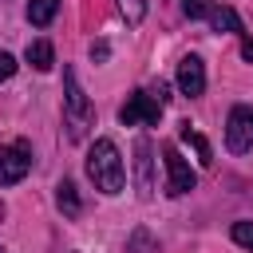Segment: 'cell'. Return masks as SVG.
I'll use <instances>...</instances> for the list:
<instances>
[{
	"mask_svg": "<svg viewBox=\"0 0 253 253\" xmlns=\"http://www.w3.org/2000/svg\"><path fill=\"white\" fill-rule=\"evenodd\" d=\"M107 55H111V47H107L103 40H99V43H91V59H95V63H103Z\"/></svg>",
	"mask_w": 253,
	"mask_h": 253,
	"instance_id": "obj_19",
	"label": "cell"
},
{
	"mask_svg": "<svg viewBox=\"0 0 253 253\" xmlns=\"http://www.w3.org/2000/svg\"><path fill=\"white\" fill-rule=\"evenodd\" d=\"M91 123H95V107H91L87 91L79 87L75 67H63V126H67V138L83 142Z\"/></svg>",
	"mask_w": 253,
	"mask_h": 253,
	"instance_id": "obj_1",
	"label": "cell"
},
{
	"mask_svg": "<svg viewBox=\"0 0 253 253\" xmlns=\"http://www.w3.org/2000/svg\"><path fill=\"white\" fill-rule=\"evenodd\" d=\"M87 178H91L95 190H103V194H119V190H123L126 170H123L119 146H115L111 138H95V146L87 150Z\"/></svg>",
	"mask_w": 253,
	"mask_h": 253,
	"instance_id": "obj_2",
	"label": "cell"
},
{
	"mask_svg": "<svg viewBox=\"0 0 253 253\" xmlns=\"http://www.w3.org/2000/svg\"><path fill=\"white\" fill-rule=\"evenodd\" d=\"M178 134H182V142H190V146L198 150V162H202V166H210V162H213V150H210V142H206L198 130H190V123H182V130H178Z\"/></svg>",
	"mask_w": 253,
	"mask_h": 253,
	"instance_id": "obj_13",
	"label": "cell"
},
{
	"mask_svg": "<svg viewBox=\"0 0 253 253\" xmlns=\"http://www.w3.org/2000/svg\"><path fill=\"white\" fill-rule=\"evenodd\" d=\"M210 20H213L217 32H237V36H245V24H241V16H237L233 8H213Z\"/></svg>",
	"mask_w": 253,
	"mask_h": 253,
	"instance_id": "obj_12",
	"label": "cell"
},
{
	"mask_svg": "<svg viewBox=\"0 0 253 253\" xmlns=\"http://www.w3.org/2000/svg\"><path fill=\"white\" fill-rule=\"evenodd\" d=\"M229 237H233V241H237L241 249H249V253H253V221H233Z\"/></svg>",
	"mask_w": 253,
	"mask_h": 253,
	"instance_id": "obj_16",
	"label": "cell"
},
{
	"mask_svg": "<svg viewBox=\"0 0 253 253\" xmlns=\"http://www.w3.org/2000/svg\"><path fill=\"white\" fill-rule=\"evenodd\" d=\"M126 253H158V245H154V237L146 229H134L130 241H126Z\"/></svg>",
	"mask_w": 253,
	"mask_h": 253,
	"instance_id": "obj_15",
	"label": "cell"
},
{
	"mask_svg": "<svg viewBox=\"0 0 253 253\" xmlns=\"http://www.w3.org/2000/svg\"><path fill=\"white\" fill-rule=\"evenodd\" d=\"M12 75H16V59H12L8 51H0V83H8Z\"/></svg>",
	"mask_w": 253,
	"mask_h": 253,
	"instance_id": "obj_18",
	"label": "cell"
},
{
	"mask_svg": "<svg viewBox=\"0 0 253 253\" xmlns=\"http://www.w3.org/2000/svg\"><path fill=\"white\" fill-rule=\"evenodd\" d=\"M225 146L229 154H249L253 150V107L237 103L225 119Z\"/></svg>",
	"mask_w": 253,
	"mask_h": 253,
	"instance_id": "obj_3",
	"label": "cell"
},
{
	"mask_svg": "<svg viewBox=\"0 0 253 253\" xmlns=\"http://www.w3.org/2000/svg\"><path fill=\"white\" fill-rule=\"evenodd\" d=\"M32 170V146L20 138L16 146H0V186H16L24 182V174Z\"/></svg>",
	"mask_w": 253,
	"mask_h": 253,
	"instance_id": "obj_5",
	"label": "cell"
},
{
	"mask_svg": "<svg viewBox=\"0 0 253 253\" xmlns=\"http://www.w3.org/2000/svg\"><path fill=\"white\" fill-rule=\"evenodd\" d=\"M241 55H245V59H249V63H253V40H249V36H245V40H241Z\"/></svg>",
	"mask_w": 253,
	"mask_h": 253,
	"instance_id": "obj_21",
	"label": "cell"
},
{
	"mask_svg": "<svg viewBox=\"0 0 253 253\" xmlns=\"http://www.w3.org/2000/svg\"><path fill=\"white\" fill-rule=\"evenodd\" d=\"M158 115H162V103H158L150 91H134V95L123 103V111H119L123 126H138V123L154 126V123H158Z\"/></svg>",
	"mask_w": 253,
	"mask_h": 253,
	"instance_id": "obj_6",
	"label": "cell"
},
{
	"mask_svg": "<svg viewBox=\"0 0 253 253\" xmlns=\"http://www.w3.org/2000/svg\"><path fill=\"white\" fill-rule=\"evenodd\" d=\"M162 162H166V194L170 198H182L198 186V174L190 170V162L178 154V146H166L162 150Z\"/></svg>",
	"mask_w": 253,
	"mask_h": 253,
	"instance_id": "obj_4",
	"label": "cell"
},
{
	"mask_svg": "<svg viewBox=\"0 0 253 253\" xmlns=\"http://www.w3.org/2000/svg\"><path fill=\"white\" fill-rule=\"evenodd\" d=\"M0 253H4V245H0Z\"/></svg>",
	"mask_w": 253,
	"mask_h": 253,
	"instance_id": "obj_22",
	"label": "cell"
},
{
	"mask_svg": "<svg viewBox=\"0 0 253 253\" xmlns=\"http://www.w3.org/2000/svg\"><path fill=\"white\" fill-rule=\"evenodd\" d=\"M115 4H119L123 20H126L130 28H138V24L146 20V0H115Z\"/></svg>",
	"mask_w": 253,
	"mask_h": 253,
	"instance_id": "obj_14",
	"label": "cell"
},
{
	"mask_svg": "<svg viewBox=\"0 0 253 253\" xmlns=\"http://www.w3.org/2000/svg\"><path fill=\"white\" fill-rule=\"evenodd\" d=\"M55 206H59L67 217H79L83 202H79V190H75V182H71V178H63V182L55 186Z\"/></svg>",
	"mask_w": 253,
	"mask_h": 253,
	"instance_id": "obj_9",
	"label": "cell"
},
{
	"mask_svg": "<svg viewBox=\"0 0 253 253\" xmlns=\"http://www.w3.org/2000/svg\"><path fill=\"white\" fill-rule=\"evenodd\" d=\"M182 12L190 20H202V16H210V0H182Z\"/></svg>",
	"mask_w": 253,
	"mask_h": 253,
	"instance_id": "obj_17",
	"label": "cell"
},
{
	"mask_svg": "<svg viewBox=\"0 0 253 253\" xmlns=\"http://www.w3.org/2000/svg\"><path fill=\"white\" fill-rule=\"evenodd\" d=\"M55 12H59V0H28V20L36 28H47L55 20Z\"/></svg>",
	"mask_w": 253,
	"mask_h": 253,
	"instance_id": "obj_11",
	"label": "cell"
},
{
	"mask_svg": "<svg viewBox=\"0 0 253 253\" xmlns=\"http://www.w3.org/2000/svg\"><path fill=\"white\" fill-rule=\"evenodd\" d=\"M150 138H138L134 142V170H138V198L146 202L150 194H154V182H150Z\"/></svg>",
	"mask_w": 253,
	"mask_h": 253,
	"instance_id": "obj_8",
	"label": "cell"
},
{
	"mask_svg": "<svg viewBox=\"0 0 253 253\" xmlns=\"http://www.w3.org/2000/svg\"><path fill=\"white\" fill-rule=\"evenodd\" d=\"M28 63H32L36 71H51V63H55L51 43H47V40H32V43H28Z\"/></svg>",
	"mask_w": 253,
	"mask_h": 253,
	"instance_id": "obj_10",
	"label": "cell"
},
{
	"mask_svg": "<svg viewBox=\"0 0 253 253\" xmlns=\"http://www.w3.org/2000/svg\"><path fill=\"white\" fill-rule=\"evenodd\" d=\"M150 95H154V99H158V103H162V107H166V99H170V87H166V83H158V87H154V91H150Z\"/></svg>",
	"mask_w": 253,
	"mask_h": 253,
	"instance_id": "obj_20",
	"label": "cell"
},
{
	"mask_svg": "<svg viewBox=\"0 0 253 253\" xmlns=\"http://www.w3.org/2000/svg\"><path fill=\"white\" fill-rule=\"evenodd\" d=\"M178 91L190 95V99L206 91V63L198 55H182V63H178Z\"/></svg>",
	"mask_w": 253,
	"mask_h": 253,
	"instance_id": "obj_7",
	"label": "cell"
}]
</instances>
